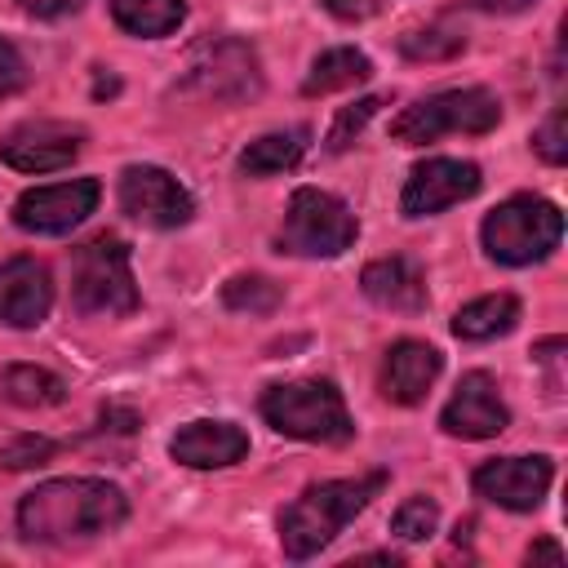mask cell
Returning <instances> with one entry per match:
<instances>
[{"label":"cell","mask_w":568,"mask_h":568,"mask_svg":"<svg viewBox=\"0 0 568 568\" xmlns=\"http://www.w3.org/2000/svg\"><path fill=\"white\" fill-rule=\"evenodd\" d=\"M124 515H129V501L115 484L67 475V479L36 484L18 501V532L40 546H62V541L111 532L124 524Z\"/></svg>","instance_id":"cell-1"},{"label":"cell","mask_w":568,"mask_h":568,"mask_svg":"<svg viewBox=\"0 0 568 568\" xmlns=\"http://www.w3.org/2000/svg\"><path fill=\"white\" fill-rule=\"evenodd\" d=\"M386 475H355V479H324L302 488V497H293L280 510V546L288 559H311L315 550H324L377 493H382Z\"/></svg>","instance_id":"cell-2"},{"label":"cell","mask_w":568,"mask_h":568,"mask_svg":"<svg viewBox=\"0 0 568 568\" xmlns=\"http://www.w3.org/2000/svg\"><path fill=\"white\" fill-rule=\"evenodd\" d=\"M262 417L288 439L306 444H346L355 435V422L346 413V399L333 382H284L262 395Z\"/></svg>","instance_id":"cell-3"},{"label":"cell","mask_w":568,"mask_h":568,"mask_svg":"<svg viewBox=\"0 0 568 568\" xmlns=\"http://www.w3.org/2000/svg\"><path fill=\"white\" fill-rule=\"evenodd\" d=\"M484 248L501 266H532L559 248L564 213L541 195H510L484 217Z\"/></svg>","instance_id":"cell-4"},{"label":"cell","mask_w":568,"mask_h":568,"mask_svg":"<svg viewBox=\"0 0 568 568\" xmlns=\"http://www.w3.org/2000/svg\"><path fill=\"white\" fill-rule=\"evenodd\" d=\"M71 302L80 315H129L138 311V284L120 235H93L71 257Z\"/></svg>","instance_id":"cell-5"},{"label":"cell","mask_w":568,"mask_h":568,"mask_svg":"<svg viewBox=\"0 0 568 568\" xmlns=\"http://www.w3.org/2000/svg\"><path fill=\"white\" fill-rule=\"evenodd\" d=\"M497 120H501V102L488 89H448V93L404 106L395 115L390 133L404 146H422L444 133H488V129H497Z\"/></svg>","instance_id":"cell-6"},{"label":"cell","mask_w":568,"mask_h":568,"mask_svg":"<svg viewBox=\"0 0 568 568\" xmlns=\"http://www.w3.org/2000/svg\"><path fill=\"white\" fill-rule=\"evenodd\" d=\"M355 213L320 191V186H302L293 191L288 200V213H284V226H280V248L284 253H297V257H337L355 244Z\"/></svg>","instance_id":"cell-7"},{"label":"cell","mask_w":568,"mask_h":568,"mask_svg":"<svg viewBox=\"0 0 568 568\" xmlns=\"http://www.w3.org/2000/svg\"><path fill=\"white\" fill-rule=\"evenodd\" d=\"M182 84L213 102H240L262 89L257 53L244 40H204L182 67Z\"/></svg>","instance_id":"cell-8"},{"label":"cell","mask_w":568,"mask_h":568,"mask_svg":"<svg viewBox=\"0 0 568 568\" xmlns=\"http://www.w3.org/2000/svg\"><path fill=\"white\" fill-rule=\"evenodd\" d=\"M120 209L129 217H138L142 226L173 231V226L191 222L195 200H191V191L173 173H164L155 164H129L120 173Z\"/></svg>","instance_id":"cell-9"},{"label":"cell","mask_w":568,"mask_h":568,"mask_svg":"<svg viewBox=\"0 0 568 568\" xmlns=\"http://www.w3.org/2000/svg\"><path fill=\"white\" fill-rule=\"evenodd\" d=\"M98 182L93 178H71L53 186H31L13 204V222L31 235H67L98 209Z\"/></svg>","instance_id":"cell-10"},{"label":"cell","mask_w":568,"mask_h":568,"mask_svg":"<svg viewBox=\"0 0 568 568\" xmlns=\"http://www.w3.org/2000/svg\"><path fill=\"white\" fill-rule=\"evenodd\" d=\"M479 164L470 160H453V155H435V160H422L408 182H404V195H399V213L404 217H430V213H444L448 204H462L479 191Z\"/></svg>","instance_id":"cell-11"},{"label":"cell","mask_w":568,"mask_h":568,"mask_svg":"<svg viewBox=\"0 0 568 568\" xmlns=\"http://www.w3.org/2000/svg\"><path fill=\"white\" fill-rule=\"evenodd\" d=\"M84 129L62 120H27L0 138V160L18 173H53L80 155Z\"/></svg>","instance_id":"cell-12"},{"label":"cell","mask_w":568,"mask_h":568,"mask_svg":"<svg viewBox=\"0 0 568 568\" xmlns=\"http://www.w3.org/2000/svg\"><path fill=\"white\" fill-rule=\"evenodd\" d=\"M550 479V457H493L475 470V493L501 510H537Z\"/></svg>","instance_id":"cell-13"},{"label":"cell","mask_w":568,"mask_h":568,"mask_svg":"<svg viewBox=\"0 0 568 568\" xmlns=\"http://www.w3.org/2000/svg\"><path fill=\"white\" fill-rule=\"evenodd\" d=\"M439 426L457 439H493L510 426V413L497 395V382L488 373H466L453 390V399L439 413Z\"/></svg>","instance_id":"cell-14"},{"label":"cell","mask_w":568,"mask_h":568,"mask_svg":"<svg viewBox=\"0 0 568 568\" xmlns=\"http://www.w3.org/2000/svg\"><path fill=\"white\" fill-rule=\"evenodd\" d=\"M53 306V280L49 266L36 257H9L0 262V324L9 328H36Z\"/></svg>","instance_id":"cell-15"},{"label":"cell","mask_w":568,"mask_h":568,"mask_svg":"<svg viewBox=\"0 0 568 568\" xmlns=\"http://www.w3.org/2000/svg\"><path fill=\"white\" fill-rule=\"evenodd\" d=\"M439 368H444V359H439L435 346H426L417 337H404L382 359V395L390 404H422L426 390L435 386Z\"/></svg>","instance_id":"cell-16"},{"label":"cell","mask_w":568,"mask_h":568,"mask_svg":"<svg viewBox=\"0 0 568 568\" xmlns=\"http://www.w3.org/2000/svg\"><path fill=\"white\" fill-rule=\"evenodd\" d=\"M169 453L182 462V466H195V470H213V466H231L248 453V435L235 426V422H213V417H200V422H186Z\"/></svg>","instance_id":"cell-17"},{"label":"cell","mask_w":568,"mask_h":568,"mask_svg":"<svg viewBox=\"0 0 568 568\" xmlns=\"http://www.w3.org/2000/svg\"><path fill=\"white\" fill-rule=\"evenodd\" d=\"M359 284L386 311H422L426 306V275L413 257H377L364 266Z\"/></svg>","instance_id":"cell-18"},{"label":"cell","mask_w":568,"mask_h":568,"mask_svg":"<svg viewBox=\"0 0 568 568\" xmlns=\"http://www.w3.org/2000/svg\"><path fill=\"white\" fill-rule=\"evenodd\" d=\"M519 320V302L510 293H488V297H475L466 302L457 315H453V333L462 342H488V337H501L510 333Z\"/></svg>","instance_id":"cell-19"},{"label":"cell","mask_w":568,"mask_h":568,"mask_svg":"<svg viewBox=\"0 0 568 568\" xmlns=\"http://www.w3.org/2000/svg\"><path fill=\"white\" fill-rule=\"evenodd\" d=\"M0 399L18 404V408H53L67 399V386L58 373L36 368V364H9L0 373Z\"/></svg>","instance_id":"cell-20"},{"label":"cell","mask_w":568,"mask_h":568,"mask_svg":"<svg viewBox=\"0 0 568 568\" xmlns=\"http://www.w3.org/2000/svg\"><path fill=\"white\" fill-rule=\"evenodd\" d=\"M306 151V129H284V133H262L257 142H248L240 151V173L248 178H271V173H284L302 160Z\"/></svg>","instance_id":"cell-21"},{"label":"cell","mask_w":568,"mask_h":568,"mask_svg":"<svg viewBox=\"0 0 568 568\" xmlns=\"http://www.w3.org/2000/svg\"><path fill=\"white\" fill-rule=\"evenodd\" d=\"M373 75V62L359 53V49H324L315 62H311V71H306V80H302V93H333V89H351V84H359V80H368Z\"/></svg>","instance_id":"cell-22"},{"label":"cell","mask_w":568,"mask_h":568,"mask_svg":"<svg viewBox=\"0 0 568 568\" xmlns=\"http://www.w3.org/2000/svg\"><path fill=\"white\" fill-rule=\"evenodd\" d=\"M111 18L129 31V36H169L182 27L186 4L182 0H111Z\"/></svg>","instance_id":"cell-23"},{"label":"cell","mask_w":568,"mask_h":568,"mask_svg":"<svg viewBox=\"0 0 568 568\" xmlns=\"http://www.w3.org/2000/svg\"><path fill=\"white\" fill-rule=\"evenodd\" d=\"M399 49H404L408 58H417V62H439V58L462 53V49H466V36H462V27H453V22H430V27H413V31L399 40Z\"/></svg>","instance_id":"cell-24"},{"label":"cell","mask_w":568,"mask_h":568,"mask_svg":"<svg viewBox=\"0 0 568 568\" xmlns=\"http://www.w3.org/2000/svg\"><path fill=\"white\" fill-rule=\"evenodd\" d=\"M280 284L266 280V275H235L226 288H222V302L231 311H248V315H271L280 306Z\"/></svg>","instance_id":"cell-25"},{"label":"cell","mask_w":568,"mask_h":568,"mask_svg":"<svg viewBox=\"0 0 568 568\" xmlns=\"http://www.w3.org/2000/svg\"><path fill=\"white\" fill-rule=\"evenodd\" d=\"M435 524H439V506L430 501V497H408L399 510H395V519H390V532L395 537H404V541H422V537H430L435 532Z\"/></svg>","instance_id":"cell-26"},{"label":"cell","mask_w":568,"mask_h":568,"mask_svg":"<svg viewBox=\"0 0 568 568\" xmlns=\"http://www.w3.org/2000/svg\"><path fill=\"white\" fill-rule=\"evenodd\" d=\"M377 106H382V98H359L355 106H346V111L333 120V129H328V151H333V155H342V151L359 138V129L377 115Z\"/></svg>","instance_id":"cell-27"},{"label":"cell","mask_w":568,"mask_h":568,"mask_svg":"<svg viewBox=\"0 0 568 568\" xmlns=\"http://www.w3.org/2000/svg\"><path fill=\"white\" fill-rule=\"evenodd\" d=\"M568 115L564 111H555L537 133H532V146H537V155L546 160V164H564L568 160Z\"/></svg>","instance_id":"cell-28"},{"label":"cell","mask_w":568,"mask_h":568,"mask_svg":"<svg viewBox=\"0 0 568 568\" xmlns=\"http://www.w3.org/2000/svg\"><path fill=\"white\" fill-rule=\"evenodd\" d=\"M49 457H53V444H49V439H36V435H22V439H13V444L0 453V462L13 466V470L40 466V462H49Z\"/></svg>","instance_id":"cell-29"},{"label":"cell","mask_w":568,"mask_h":568,"mask_svg":"<svg viewBox=\"0 0 568 568\" xmlns=\"http://www.w3.org/2000/svg\"><path fill=\"white\" fill-rule=\"evenodd\" d=\"M22 84H27V62H22V53L0 36V98L18 93Z\"/></svg>","instance_id":"cell-30"},{"label":"cell","mask_w":568,"mask_h":568,"mask_svg":"<svg viewBox=\"0 0 568 568\" xmlns=\"http://www.w3.org/2000/svg\"><path fill=\"white\" fill-rule=\"evenodd\" d=\"M320 4L342 22H364V18H373L382 9V0H320Z\"/></svg>","instance_id":"cell-31"},{"label":"cell","mask_w":568,"mask_h":568,"mask_svg":"<svg viewBox=\"0 0 568 568\" xmlns=\"http://www.w3.org/2000/svg\"><path fill=\"white\" fill-rule=\"evenodd\" d=\"M27 13H36V18H62V13H71V9H80L84 0H18Z\"/></svg>","instance_id":"cell-32"},{"label":"cell","mask_w":568,"mask_h":568,"mask_svg":"<svg viewBox=\"0 0 568 568\" xmlns=\"http://www.w3.org/2000/svg\"><path fill=\"white\" fill-rule=\"evenodd\" d=\"M462 4H470V9H479V13H524V9H532L537 0H462Z\"/></svg>","instance_id":"cell-33"},{"label":"cell","mask_w":568,"mask_h":568,"mask_svg":"<svg viewBox=\"0 0 568 568\" xmlns=\"http://www.w3.org/2000/svg\"><path fill=\"white\" fill-rule=\"evenodd\" d=\"M541 559H546V564H564V550H559L555 541H532V546H528V564H541Z\"/></svg>","instance_id":"cell-34"}]
</instances>
